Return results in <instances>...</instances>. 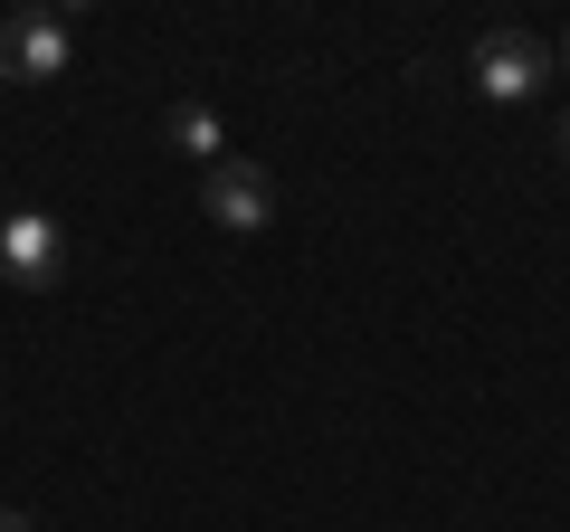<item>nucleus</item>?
Wrapping results in <instances>:
<instances>
[{
	"label": "nucleus",
	"instance_id": "1",
	"mask_svg": "<svg viewBox=\"0 0 570 532\" xmlns=\"http://www.w3.org/2000/svg\"><path fill=\"white\" fill-rule=\"evenodd\" d=\"M200 209H209V228H228V238H257V228L276 219V181H266V162L228 152V162L200 181Z\"/></svg>",
	"mask_w": 570,
	"mask_h": 532
},
{
	"label": "nucleus",
	"instance_id": "2",
	"mask_svg": "<svg viewBox=\"0 0 570 532\" xmlns=\"http://www.w3.org/2000/svg\"><path fill=\"white\" fill-rule=\"evenodd\" d=\"M0 276L20 295H48L67 276V238H58L48 209H10V219H0Z\"/></svg>",
	"mask_w": 570,
	"mask_h": 532
},
{
	"label": "nucleus",
	"instance_id": "3",
	"mask_svg": "<svg viewBox=\"0 0 570 532\" xmlns=\"http://www.w3.org/2000/svg\"><path fill=\"white\" fill-rule=\"evenodd\" d=\"M67 48H77V29H67L58 10H20V20L0 29V77L48 86V77H67Z\"/></svg>",
	"mask_w": 570,
	"mask_h": 532
},
{
	"label": "nucleus",
	"instance_id": "4",
	"mask_svg": "<svg viewBox=\"0 0 570 532\" xmlns=\"http://www.w3.org/2000/svg\"><path fill=\"white\" fill-rule=\"evenodd\" d=\"M542 77H551L542 39H523V29H485V39H475V86H485L494 105H523Z\"/></svg>",
	"mask_w": 570,
	"mask_h": 532
},
{
	"label": "nucleus",
	"instance_id": "5",
	"mask_svg": "<svg viewBox=\"0 0 570 532\" xmlns=\"http://www.w3.org/2000/svg\"><path fill=\"white\" fill-rule=\"evenodd\" d=\"M171 144H181L200 171L228 162V134H219V115H209V105H171Z\"/></svg>",
	"mask_w": 570,
	"mask_h": 532
},
{
	"label": "nucleus",
	"instance_id": "6",
	"mask_svg": "<svg viewBox=\"0 0 570 532\" xmlns=\"http://www.w3.org/2000/svg\"><path fill=\"white\" fill-rule=\"evenodd\" d=\"M0 532H39V523H29V513H10V504H0Z\"/></svg>",
	"mask_w": 570,
	"mask_h": 532
},
{
	"label": "nucleus",
	"instance_id": "7",
	"mask_svg": "<svg viewBox=\"0 0 570 532\" xmlns=\"http://www.w3.org/2000/svg\"><path fill=\"white\" fill-rule=\"evenodd\" d=\"M561 152H570V124H561Z\"/></svg>",
	"mask_w": 570,
	"mask_h": 532
}]
</instances>
